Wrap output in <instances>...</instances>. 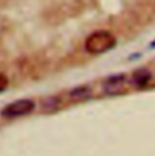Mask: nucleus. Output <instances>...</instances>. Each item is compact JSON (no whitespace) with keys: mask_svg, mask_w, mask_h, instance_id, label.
Instances as JSON below:
<instances>
[{"mask_svg":"<svg viewBox=\"0 0 155 156\" xmlns=\"http://www.w3.org/2000/svg\"><path fill=\"white\" fill-rule=\"evenodd\" d=\"M116 40L114 35L107 30H99L92 33L85 41V48L92 55H99L109 51L115 46Z\"/></svg>","mask_w":155,"mask_h":156,"instance_id":"f257e3e1","label":"nucleus"},{"mask_svg":"<svg viewBox=\"0 0 155 156\" xmlns=\"http://www.w3.org/2000/svg\"><path fill=\"white\" fill-rule=\"evenodd\" d=\"M34 102L31 99H20L16 101L9 105H6L1 110V115L5 117H16V116H23L34 110Z\"/></svg>","mask_w":155,"mask_h":156,"instance_id":"f03ea898","label":"nucleus"},{"mask_svg":"<svg viewBox=\"0 0 155 156\" xmlns=\"http://www.w3.org/2000/svg\"><path fill=\"white\" fill-rule=\"evenodd\" d=\"M126 81V76L124 74L120 75H114L106 80L103 83V88L107 93L109 94H119L124 91V85Z\"/></svg>","mask_w":155,"mask_h":156,"instance_id":"7ed1b4c3","label":"nucleus"},{"mask_svg":"<svg viewBox=\"0 0 155 156\" xmlns=\"http://www.w3.org/2000/svg\"><path fill=\"white\" fill-rule=\"evenodd\" d=\"M91 96H92V90L88 86H79V87H75L69 93L70 99L72 101H75V102L85 101V99L90 98Z\"/></svg>","mask_w":155,"mask_h":156,"instance_id":"20e7f679","label":"nucleus"},{"mask_svg":"<svg viewBox=\"0 0 155 156\" xmlns=\"http://www.w3.org/2000/svg\"><path fill=\"white\" fill-rule=\"evenodd\" d=\"M150 80V73L147 69H139L133 74V82L137 86H144Z\"/></svg>","mask_w":155,"mask_h":156,"instance_id":"39448f33","label":"nucleus"},{"mask_svg":"<svg viewBox=\"0 0 155 156\" xmlns=\"http://www.w3.org/2000/svg\"><path fill=\"white\" fill-rule=\"evenodd\" d=\"M7 83H9L7 78H6L5 75L0 74V92H2V91H4V90L7 87Z\"/></svg>","mask_w":155,"mask_h":156,"instance_id":"423d86ee","label":"nucleus"}]
</instances>
